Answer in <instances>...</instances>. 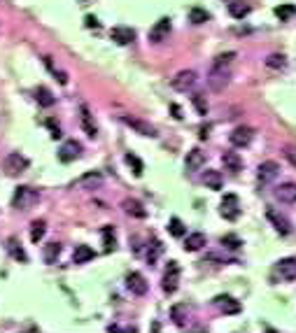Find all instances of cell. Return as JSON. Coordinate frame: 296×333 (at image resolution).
I'll return each mask as SVG.
<instances>
[{"mask_svg": "<svg viewBox=\"0 0 296 333\" xmlns=\"http://www.w3.org/2000/svg\"><path fill=\"white\" fill-rule=\"evenodd\" d=\"M38 201H40L38 189H33V186H19L17 191H14V196H12V208L26 212V210H31Z\"/></svg>", "mask_w": 296, "mask_h": 333, "instance_id": "obj_1", "label": "cell"}, {"mask_svg": "<svg viewBox=\"0 0 296 333\" xmlns=\"http://www.w3.org/2000/svg\"><path fill=\"white\" fill-rule=\"evenodd\" d=\"M119 119H121V124H126L133 133H138V135H143V137H156L159 135L156 128L145 119H138V117H131V115H121Z\"/></svg>", "mask_w": 296, "mask_h": 333, "instance_id": "obj_2", "label": "cell"}, {"mask_svg": "<svg viewBox=\"0 0 296 333\" xmlns=\"http://www.w3.org/2000/svg\"><path fill=\"white\" fill-rule=\"evenodd\" d=\"M229 79H231L229 66H217V63H214L208 75V87L212 89V91H224V89L229 87Z\"/></svg>", "mask_w": 296, "mask_h": 333, "instance_id": "obj_3", "label": "cell"}, {"mask_svg": "<svg viewBox=\"0 0 296 333\" xmlns=\"http://www.w3.org/2000/svg\"><path fill=\"white\" fill-rule=\"evenodd\" d=\"M177 287H180V266H177V261H168L164 280H161V289L166 294H175Z\"/></svg>", "mask_w": 296, "mask_h": 333, "instance_id": "obj_4", "label": "cell"}, {"mask_svg": "<svg viewBox=\"0 0 296 333\" xmlns=\"http://www.w3.org/2000/svg\"><path fill=\"white\" fill-rule=\"evenodd\" d=\"M278 175H280V163L278 161H263V163L259 165V170H257V180H259V184L261 186L275 182L278 180Z\"/></svg>", "mask_w": 296, "mask_h": 333, "instance_id": "obj_5", "label": "cell"}, {"mask_svg": "<svg viewBox=\"0 0 296 333\" xmlns=\"http://www.w3.org/2000/svg\"><path fill=\"white\" fill-rule=\"evenodd\" d=\"M28 165H31V163H28L26 156H21L19 152H12V154H7V156H5V163H3V168H5L7 175H19V173H23Z\"/></svg>", "mask_w": 296, "mask_h": 333, "instance_id": "obj_6", "label": "cell"}, {"mask_svg": "<svg viewBox=\"0 0 296 333\" xmlns=\"http://www.w3.org/2000/svg\"><path fill=\"white\" fill-rule=\"evenodd\" d=\"M196 82H198L196 70H180L173 79H170V87L175 89V91H189Z\"/></svg>", "mask_w": 296, "mask_h": 333, "instance_id": "obj_7", "label": "cell"}, {"mask_svg": "<svg viewBox=\"0 0 296 333\" xmlns=\"http://www.w3.org/2000/svg\"><path fill=\"white\" fill-rule=\"evenodd\" d=\"M222 217L229 219V221H236L238 214H240V203H238V196L236 193H226L222 198V208H220Z\"/></svg>", "mask_w": 296, "mask_h": 333, "instance_id": "obj_8", "label": "cell"}, {"mask_svg": "<svg viewBox=\"0 0 296 333\" xmlns=\"http://www.w3.org/2000/svg\"><path fill=\"white\" fill-rule=\"evenodd\" d=\"M229 140L233 147H247V145L254 140V128H250V126H236V128L231 131Z\"/></svg>", "mask_w": 296, "mask_h": 333, "instance_id": "obj_9", "label": "cell"}, {"mask_svg": "<svg viewBox=\"0 0 296 333\" xmlns=\"http://www.w3.org/2000/svg\"><path fill=\"white\" fill-rule=\"evenodd\" d=\"M126 289L136 296H145L147 294V280L143 273H128L126 275Z\"/></svg>", "mask_w": 296, "mask_h": 333, "instance_id": "obj_10", "label": "cell"}, {"mask_svg": "<svg viewBox=\"0 0 296 333\" xmlns=\"http://www.w3.org/2000/svg\"><path fill=\"white\" fill-rule=\"evenodd\" d=\"M103 186V175L100 173H87V175H82L79 180L72 182V189H100Z\"/></svg>", "mask_w": 296, "mask_h": 333, "instance_id": "obj_11", "label": "cell"}, {"mask_svg": "<svg viewBox=\"0 0 296 333\" xmlns=\"http://www.w3.org/2000/svg\"><path fill=\"white\" fill-rule=\"evenodd\" d=\"M79 152H82V145L77 140H66L63 142V147L59 149V158L63 161V163H70V161H75L77 156H79Z\"/></svg>", "mask_w": 296, "mask_h": 333, "instance_id": "obj_12", "label": "cell"}, {"mask_svg": "<svg viewBox=\"0 0 296 333\" xmlns=\"http://www.w3.org/2000/svg\"><path fill=\"white\" fill-rule=\"evenodd\" d=\"M278 275L287 282H294L296 280V257H287L278 261Z\"/></svg>", "mask_w": 296, "mask_h": 333, "instance_id": "obj_13", "label": "cell"}, {"mask_svg": "<svg viewBox=\"0 0 296 333\" xmlns=\"http://www.w3.org/2000/svg\"><path fill=\"white\" fill-rule=\"evenodd\" d=\"M110 38L115 40L117 44H131L133 40H136V31L128 26H115L110 31Z\"/></svg>", "mask_w": 296, "mask_h": 333, "instance_id": "obj_14", "label": "cell"}, {"mask_svg": "<svg viewBox=\"0 0 296 333\" xmlns=\"http://www.w3.org/2000/svg\"><path fill=\"white\" fill-rule=\"evenodd\" d=\"M275 198L280 203H296V182H285V184H280L275 189Z\"/></svg>", "mask_w": 296, "mask_h": 333, "instance_id": "obj_15", "label": "cell"}, {"mask_svg": "<svg viewBox=\"0 0 296 333\" xmlns=\"http://www.w3.org/2000/svg\"><path fill=\"white\" fill-rule=\"evenodd\" d=\"M170 19H159V21L154 23V28L149 31V40L152 42H164L166 38H168V33H170Z\"/></svg>", "mask_w": 296, "mask_h": 333, "instance_id": "obj_16", "label": "cell"}, {"mask_svg": "<svg viewBox=\"0 0 296 333\" xmlns=\"http://www.w3.org/2000/svg\"><path fill=\"white\" fill-rule=\"evenodd\" d=\"M214 303H217V308H220L224 315H238V312H240V303H238L233 296H217Z\"/></svg>", "mask_w": 296, "mask_h": 333, "instance_id": "obj_17", "label": "cell"}, {"mask_svg": "<svg viewBox=\"0 0 296 333\" xmlns=\"http://www.w3.org/2000/svg\"><path fill=\"white\" fill-rule=\"evenodd\" d=\"M266 217H268V221L275 226V231H278V233L287 235V233H289V231H291L289 219H287L285 214H278V212H275V210H268V212H266Z\"/></svg>", "mask_w": 296, "mask_h": 333, "instance_id": "obj_18", "label": "cell"}, {"mask_svg": "<svg viewBox=\"0 0 296 333\" xmlns=\"http://www.w3.org/2000/svg\"><path fill=\"white\" fill-rule=\"evenodd\" d=\"M79 119H82V128H84V133H87L89 137H96V135H98L96 121H93V115L89 112L87 105H82V107H79Z\"/></svg>", "mask_w": 296, "mask_h": 333, "instance_id": "obj_19", "label": "cell"}, {"mask_svg": "<svg viewBox=\"0 0 296 333\" xmlns=\"http://www.w3.org/2000/svg\"><path fill=\"white\" fill-rule=\"evenodd\" d=\"M184 165L189 173L194 170H201L205 165V154L201 149H192V152H186V158H184Z\"/></svg>", "mask_w": 296, "mask_h": 333, "instance_id": "obj_20", "label": "cell"}, {"mask_svg": "<svg viewBox=\"0 0 296 333\" xmlns=\"http://www.w3.org/2000/svg\"><path fill=\"white\" fill-rule=\"evenodd\" d=\"M121 208H124V212H126V214H131V217H136V219H145V217H147V210L143 208V203L133 201V198H126V201L121 203Z\"/></svg>", "mask_w": 296, "mask_h": 333, "instance_id": "obj_21", "label": "cell"}, {"mask_svg": "<svg viewBox=\"0 0 296 333\" xmlns=\"http://www.w3.org/2000/svg\"><path fill=\"white\" fill-rule=\"evenodd\" d=\"M222 163H224V168L231 170V173H240L243 170V158L238 152H224L222 154Z\"/></svg>", "mask_w": 296, "mask_h": 333, "instance_id": "obj_22", "label": "cell"}, {"mask_svg": "<svg viewBox=\"0 0 296 333\" xmlns=\"http://www.w3.org/2000/svg\"><path fill=\"white\" fill-rule=\"evenodd\" d=\"M203 184L208 186V189H212V191H220L222 184H224V177H222L220 170H205Z\"/></svg>", "mask_w": 296, "mask_h": 333, "instance_id": "obj_23", "label": "cell"}, {"mask_svg": "<svg viewBox=\"0 0 296 333\" xmlns=\"http://www.w3.org/2000/svg\"><path fill=\"white\" fill-rule=\"evenodd\" d=\"M7 252L12 254V259H17V261H21V263H26L28 261V254L23 252V247H21V242L12 235V238H7Z\"/></svg>", "mask_w": 296, "mask_h": 333, "instance_id": "obj_24", "label": "cell"}, {"mask_svg": "<svg viewBox=\"0 0 296 333\" xmlns=\"http://www.w3.org/2000/svg\"><path fill=\"white\" fill-rule=\"evenodd\" d=\"M93 257H96V252L89 245H77L75 252H72V263H89Z\"/></svg>", "mask_w": 296, "mask_h": 333, "instance_id": "obj_25", "label": "cell"}, {"mask_svg": "<svg viewBox=\"0 0 296 333\" xmlns=\"http://www.w3.org/2000/svg\"><path fill=\"white\" fill-rule=\"evenodd\" d=\"M229 14L233 19H245L250 14V5L245 0H233V3H229Z\"/></svg>", "mask_w": 296, "mask_h": 333, "instance_id": "obj_26", "label": "cell"}, {"mask_svg": "<svg viewBox=\"0 0 296 333\" xmlns=\"http://www.w3.org/2000/svg\"><path fill=\"white\" fill-rule=\"evenodd\" d=\"M205 245V235L203 233H189L184 240V252H198Z\"/></svg>", "mask_w": 296, "mask_h": 333, "instance_id": "obj_27", "label": "cell"}, {"mask_svg": "<svg viewBox=\"0 0 296 333\" xmlns=\"http://www.w3.org/2000/svg\"><path fill=\"white\" fill-rule=\"evenodd\" d=\"M170 319L175 322V326L184 328L186 326V306H182V303L173 306V310H170Z\"/></svg>", "mask_w": 296, "mask_h": 333, "instance_id": "obj_28", "label": "cell"}, {"mask_svg": "<svg viewBox=\"0 0 296 333\" xmlns=\"http://www.w3.org/2000/svg\"><path fill=\"white\" fill-rule=\"evenodd\" d=\"M35 98H38V103L42 105V107H51V105L56 103V98L51 96V91L47 87H38V89H35Z\"/></svg>", "mask_w": 296, "mask_h": 333, "instance_id": "obj_29", "label": "cell"}, {"mask_svg": "<svg viewBox=\"0 0 296 333\" xmlns=\"http://www.w3.org/2000/svg\"><path fill=\"white\" fill-rule=\"evenodd\" d=\"M47 233V221L44 219H35L33 224H31V240L33 242H40Z\"/></svg>", "mask_w": 296, "mask_h": 333, "instance_id": "obj_30", "label": "cell"}, {"mask_svg": "<svg viewBox=\"0 0 296 333\" xmlns=\"http://www.w3.org/2000/svg\"><path fill=\"white\" fill-rule=\"evenodd\" d=\"M285 66H287L285 54H271L266 59V68H271V70H282Z\"/></svg>", "mask_w": 296, "mask_h": 333, "instance_id": "obj_31", "label": "cell"}, {"mask_svg": "<svg viewBox=\"0 0 296 333\" xmlns=\"http://www.w3.org/2000/svg\"><path fill=\"white\" fill-rule=\"evenodd\" d=\"M61 254V245L59 242H49V245H44V261L47 263H56Z\"/></svg>", "mask_w": 296, "mask_h": 333, "instance_id": "obj_32", "label": "cell"}, {"mask_svg": "<svg viewBox=\"0 0 296 333\" xmlns=\"http://www.w3.org/2000/svg\"><path fill=\"white\" fill-rule=\"evenodd\" d=\"M161 252H164V245L154 238L152 245H149V249H147V263H156V259L161 257Z\"/></svg>", "mask_w": 296, "mask_h": 333, "instance_id": "obj_33", "label": "cell"}, {"mask_svg": "<svg viewBox=\"0 0 296 333\" xmlns=\"http://www.w3.org/2000/svg\"><path fill=\"white\" fill-rule=\"evenodd\" d=\"M294 14H296V7L294 5H280V7H275V17H278L280 21H289Z\"/></svg>", "mask_w": 296, "mask_h": 333, "instance_id": "obj_34", "label": "cell"}, {"mask_svg": "<svg viewBox=\"0 0 296 333\" xmlns=\"http://www.w3.org/2000/svg\"><path fill=\"white\" fill-rule=\"evenodd\" d=\"M192 103H194V107H196V112L198 115H208V100H205V96L203 93H194L192 96Z\"/></svg>", "mask_w": 296, "mask_h": 333, "instance_id": "obj_35", "label": "cell"}, {"mask_svg": "<svg viewBox=\"0 0 296 333\" xmlns=\"http://www.w3.org/2000/svg\"><path fill=\"white\" fill-rule=\"evenodd\" d=\"M168 231H170V235H173V238H182V235L186 233L184 224H182V221H180L177 217H173V219L168 221Z\"/></svg>", "mask_w": 296, "mask_h": 333, "instance_id": "obj_36", "label": "cell"}, {"mask_svg": "<svg viewBox=\"0 0 296 333\" xmlns=\"http://www.w3.org/2000/svg\"><path fill=\"white\" fill-rule=\"evenodd\" d=\"M210 19V14L205 10H201V7H194V10H189V21L192 23H205Z\"/></svg>", "mask_w": 296, "mask_h": 333, "instance_id": "obj_37", "label": "cell"}, {"mask_svg": "<svg viewBox=\"0 0 296 333\" xmlns=\"http://www.w3.org/2000/svg\"><path fill=\"white\" fill-rule=\"evenodd\" d=\"M222 245H224L226 249H238L243 242H240V238H238L236 233H226V235H222Z\"/></svg>", "mask_w": 296, "mask_h": 333, "instance_id": "obj_38", "label": "cell"}, {"mask_svg": "<svg viewBox=\"0 0 296 333\" xmlns=\"http://www.w3.org/2000/svg\"><path fill=\"white\" fill-rule=\"evenodd\" d=\"M103 240H105V252L115 249V229L112 226H105L103 229Z\"/></svg>", "mask_w": 296, "mask_h": 333, "instance_id": "obj_39", "label": "cell"}, {"mask_svg": "<svg viewBox=\"0 0 296 333\" xmlns=\"http://www.w3.org/2000/svg\"><path fill=\"white\" fill-rule=\"evenodd\" d=\"M126 163L128 165H133V173H136L138 177L143 175V170H145V165H143V161L136 156V154H126Z\"/></svg>", "mask_w": 296, "mask_h": 333, "instance_id": "obj_40", "label": "cell"}, {"mask_svg": "<svg viewBox=\"0 0 296 333\" xmlns=\"http://www.w3.org/2000/svg\"><path fill=\"white\" fill-rule=\"evenodd\" d=\"M233 59H236V51H226V54L217 56V59H214V63H217V66H229Z\"/></svg>", "mask_w": 296, "mask_h": 333, "instance_id": "obj_41", "label": "cell"}, {"mask_svg": "<svg viewBox=\"0 0 296 333\" xmlns=\"http://www.w3.org/2000/svg\"><path fill=\"white\" fill-rule=\"evenodd\" d=\"M44 63H47V68H49V70H51V72H54V75H56V77H59V82H61V84H66V82H68V77H66V72H61V70H56V68H54V63H51V61H49V59H44Z\"/></svg>", "mask_w": 296, "mask_h": 333, "instance_id": "obj_42", "label": "cell"}, {"mask_svg": "<svg viewBox=\"0 0 296 333\" xmlns=\"http://www.w3.org/2000/svg\"><path fill=\"white\" fill-rule=\"evenodd\" d=\"M282 154H285V158L296 168V147H285V152Z\"/></svg>", "mask_w": 296, "mask_h": 333, "instance_id": "obj_43", "label": "cell"}, {"mask_svg": "<svg viewBox=\"0 0 296 333\" xmlns=\"http://www.w3.org/2000/svg\"><path fill=\"white\" fill-rule=\"evenodd\" d=\"M84 23H87V28H98V26H100V23H98V19H96V17H91V14H89L87 19H84Z\"/></svg>", "mask_w": 296, "mask_h": 333, "instance_id": "obj_44", "label": "cell"}]
</instances>
